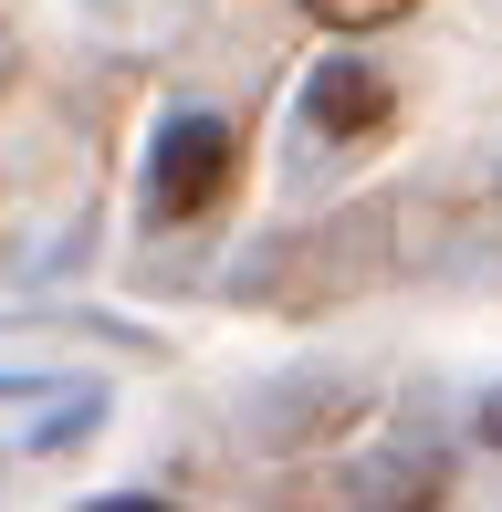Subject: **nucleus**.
I'll return each mask as SVG.
<instances>
[{
	"label": "nucleus",
	"instance_id": "1",
	"mask_svg": "<svg viewBox=\"0 0 502 512\" xmlns=\"http://www.w3.org/2000/svg\"><path fill=\"white\" fill-rule=\"evenodd\" d=\"M220 189H231V126L199 105H178L147 147V220H199Z\"/></svg>",
	"mask_w": 502,
	"mask_h": 512
},
{
	"label": "nucleus",
	"instance_id": "2",
	"mask_svg": "<svg viewBox=\"0 0 502 512\" xmlns=\"http://www.w3.org/2000/svg\"><path fill=\"white\" fill-rule=\"evenodd\" d=\"M304 126L325 136V147H356V136H377V126H387V74H377L367 53L314 63V74H304Z\"/></svg>",
	"mask_w": 502,
	"mask_h": 512
},
{
	"label": "nucleus",
	"instance_id": "3",
	"mask_svg": "<svg viewBox=\"0 0 502 512\" xmlns=\"http://www.w3.org/2000/svg\"><path fill=\"white\" fill-rule=\"evenodd\" d=\"M440 492H450V460L429 450V439H377V450L346 471L356 512H440Z\"/></svg>",
	"mask_w": 502,
	"mask_h": 512
},
{
	"label": "nucleus",
	"instance_id": "4",
	"mask_svg": "<svg viewBox=\"0 0 502 512\" xmlns=\"http://www.w3.org/2000/svg\"><path fill=\"white\" fill-rule=\"evenodd\" d=\"M95 418H105L95 377H11V439L21 450H74Z\"/></svg>",
	"mask_w": 502,
	"mask_h": 512
},
{
	"label": "nucleus",
	"instance_id": "5",
	"mask_svg": "<svg viewBox=\"0 0 502 512\" xmlns=\"http://www.w3.org/2000/svg\"><path fill=\"white\" fill-rule=\"evenodd\" d=\"M419 0H304V21H325V32H377V21H408Z\"/></svg>",
	"mask_w": 502,
	"mask_h": 512
},
{
	"label": "nucleus",
	"instance_id": "6",
	"mask_svg": "<svg viewBox=\"0 0 502 512\" xmlns=\"http://www.w3.org/2000/svg\"><path fill=\"white\" fill-rule=\"evenodd\" d=\"M84 512H178V502H157V492H105V502H84Z\"/></svg>",
	"mask_w": 502,
	"mask_h": 512
},
{
	"label": "nucleus",
	"instance_id": "7",
	"mask_svg": "<svg viewBox=\"0 0 502 512\" xmlns=\"http://www.w3.org/2000/svg\"><path fill=\"white\" fill-rule=\"evenodd\" d=\"M471 429H482L492 450H502V387H492V398H482V418H471Z\"/></svg>",
	"mask_w": 502,
	"mask_h": 512
}]
</instances>
